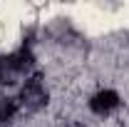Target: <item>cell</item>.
I'll return each instance as SVG.
<instances>
[{"label": "cell", "instance_id": "6da1fadb", "mask_svg": "<svg viewBox=\"0 0 129 127\" xmlns=\"http://www.w3.org/2000/svg\"><path fill=\"white\" fill-rule=\"evenodd\" d=\"M47 102V92H45V85L40 77H27L22 90H20V105L25 110H40L45 107Z\"/></svg>", "mask_w": 129, "mask_h": 127}, {"label": "cell", "instance_id": "3957f363", "mask_svg": "<svg viewBox=\"0 0 129 127\" xmlns=\"http://www.w3.org/2000/svg\"><path fill=\"white\" fill-rule=\"evenodd\" d=\"M20 75H25L17 65L15 55H0V85H13Z\"/></svg>", "mask_w": 129, "mask_h": 127}, {"label": "cell", "instance_id": "7a4b0ae2", "mask_svg": "<svg viewBox=\"0 0 129 127\" xmlns=\"http://www.w3.org/2000/svg\"><path fill=\"white\" fill-rule=\"evenodd\" d=\"M117 107H119V95L114 90H99L89 100V110L94 112V115H109Z\"/></svg>", "mask_w": 129, "mask_h": 127}, {"label": "cell", "instance_id": "277c9868", "mask_svg": "<svg viewBox=\"0 0 129 127\" xmlns=\"http://www.w3.org/2000/svg\"><path fill=\"white\" fill-rule=\"evenodd\" d=\"M17 112V102L13 100V97H5L0 95V125L3 122H8V120H13Z\"/></svg>", "mask_w": 129, "mask_h": 127}]
</instances>
